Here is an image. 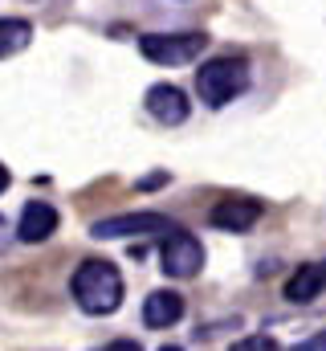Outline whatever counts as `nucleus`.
<instances>
[{
  "label": "nucleus",
  "mask_w": 326,
  "mask_h": 351,
  "mask_svg": "<svg viewBox=\"0 0 326 351\" xmlns=\"http://www.w3.org/2000/svg\"><path fill=\"white\" fill-rule=\"evenodd\" d=\"M70 286H74V298L86 315H110L123 302V274L102 258H86Z\"/></svg>",
  "instance_id": "1"
},
{
  "label": "nucleus",
  "mask_w": 326,
  "mask_h": 351,
  "mask_svg": "<svg viewBox=\"0 0 326 351\" xmlns=\"http://www.w3.org/2000/svg\"><path fill=\"white\" fill-rule=\"evenodd\" d=\"M196 90H200V98L208 106H229L237 94L249 90V62L244 58H233V53L204 62L196 70Z\"/></svg>",
  "instance_id": "2"
},
{
  "label": "nucleus",
  "mask_w": 326,
  "mask_h": 351,
  "mask_svg": "<svg viewBox=\"0 0 326 351\" xmlns=\"http://www.w3.org/2000/svg\"><path fill=\"white\" fill-rule=\"evenodd\" d=\"M208 37L204 33H143L139 37V53L155 66H184L196 62L204 53Z\"/></svg>",
  "instance_id": "3"
},
{
  "label": "nucleus",
  "mask_w": 326,
  "mask_h": 351,
  "mask_svg": "<svg viewBox=\"0 0 326 351\" xmlns=\"http://www.w3.org/2000/svg\"><path fill=\"white\" fill-rule=\"evenodd\" d=\"M143 233H179V225L163 213H123V217H102L90 225V237H143Z\"/></svg>",
  "instance_id": "4"
},
{
  "label": "nucleus",
  "mask_w": 326,
  "mask_h": 351,
  "mask_svg": "<svg viewBox=\"0 0 326 351\" xmlns=\"http://www.w3.org/2000/svg\"><path fill=\"white\" fill-rule=\"evenodd\" d=\"M160 258H163V274H167V278H196L200 265H204V245H200L192 233L179 229V233H167V237H163Z\"/></svg>",
  "instance_id": "5"
},
{
  "label": "nucleus",
  "mask_w": 326,
  "mask_h": 351,
  "mask_svg": "<svg viewBox=\"0 0 326 351\" xmlns=\"http://www.w3.org/2000/svg\"><path fill=\"white\" fill-rule=\"evenodd\" d=\"M143 106H147V114L163 123V127H179L184 119H188V94L179 86H171V82H160V86L147 90V98H143Z\"/></svg>",
  "instance_id": "6"
},
{
  "label": "nucleus",
  "mask_w": 326,
  "mask_h": 351,
  "mask_svg": "<svg viewBox=\"0 0 326 351\" xmlns=\"http://www.w3.org/2000/svg\"><path fill=\"white\" fill-rule=\"evenodd\" d=\"M53 233H58V208L45 204V200H29L25 213H21V221H16V237L25 245H41Z\"/></svg>",
  "instance_id": "7"
},
{
  "label": "nucleus",
  "mask_w": 326,
  "mask_h": 351,
  "mask_svg": "<svg viewBox=\"0 0 326 351\" xmlns=\"http://www.w3.org/2000/svg\"><path fill=\"white\" fill-rule=\"evenodd\" d=\"M261 213H265V204L261 200H221V204H212V213H208V221L216 225V229H225V233H244V229H253L257 221H261Z\"/></svg>",
  "instance_id": "8"
},
{
  "label": "nucleus",
  "mask_w": 326,
  "mask_h": 351,
  "mask_svg": "<svg viewBox=\"0 0 326 351\" xmlns=\"http://www.w3.org/2000/svg\"><path fill=\"white\" fill-rule=\"evenodd\" d=\"M184 319V298L175 290H151L143 302V323L147 327H171Z\"/></svg>",
  "instance_id": "9"
},
{
  "label": "nucleus",
  "mask_w": 326,
  "mask_h": 351,
  "mask_svg": "<svg viewBox=\"0 0 326 351\" xmlns=\"http://www.w3.org/2000/svg\"><path fill=\"white\" fill-rule=\"evenodd\" d=\"M323 286H326V262L323 265H302V269L286 282V298L302 306V302H314Z\"/></svg>",
  "instance_id": "10"
},
{
  "label": "nucleus",
  "mask_w": 326,
  "mask_h": 351,
  "mask_svg": "<svg viewBox=\"0 0 326 351\" xmlns=\"http://www.w3.org/2000/svg\"><path fill=\"white\" fill-rule=\"evenodd\" d=\"M29 41H33V25H29V21H21V16H0V58L21 53Z\"/></svg>",
  "instance_id": "11"
},
{
  "label": "nucleus",
  "mask_w": 326,
  "mask_h": 351,
  "mask_svg": "<svg viewBox=\"0 0 326 351\" xmlns=\"http://www.w3.org/2000/svg\"><path fill=\"white\" fill-rule=\"evenodd\" d=\"M229 351H281V348H277L273 335H244V339H237Z\"/></svg>",
  "instance_id": "12"
},
{
  "label": "nucleus",
  "mask_w": 326,
  "mask_h": 351,
  "mask_svg": "<svg viewBox=\"0 0 326 351\" xmlns=\"http://www.w3.org/2000/svg\"><path fill=\"white\" fill-rule=\"evenodd\" d=\"M290 351H326V331H314L310 339H302V343H294Z\"/></svg>",
  "instance_id": "13"
},
{
  "label": "nucleus",
  "mask_w": 326,
  "mask_h": 351,
  "mask_svg": "<svg viewBox=\"0 0 326 351\" xmlns=\"http://www.w3.org/2000/svg\"><path fill=\"white\" fill-rule=\"evenodd\" d=\"M106 351H143V348H139L135 339H114V343H110Z\"/></svg>",
  "instance_id": "14"
},
{
  "label": "nucleus",
  "mask_w": 326,
  "mask_h": 351,
  "mask_svg": "<svg viewBox=\"0 0 326 351\" xmlns=\"http://www.w3.org/2000/svg\"><path fill=\"white\" fill-rule=\"evenodd\" d=\"M163 180H167V176H147V180H143V188H160V184H163Z\"/></svg>",
  "instance_id": "15"
},
{
  "label": "nucleus",
  "mask_w": 326,
  "mask_h": 351,
  "mask_svg": "<svg viewBox=\"0 0 326 351\" xmlns=\"http://www.w3.org/2000/svg\"><path fill=\"white\" fill-rule=\"evenodd\" d=\"M8 180H12V176H8V168H4V164H0V192L8 188Z\"/></svg>",
  "instance_id": "16"
},
{
  "label": "nucleus",
  "mask_w": 326,
  "mask_h": 351,
  "mask_svg": "<svg viewBox=\"0 0 326 351\" xmlns=\"http://www.w3.org/2000/svg\"><path fill=\"white\" fill-rule=\"evenodd\" d=\"M0 229H4V221H0ZM0 250H4V237H0Z\"/></svg>",
  "instance_id": "17"
},
{
  "label": "nucleus",
  "mask_w": 326,
  "mask_h": 351,
  "mask_svg": "<svg viewBox=\"0 0 326 351\" xmlns=\"http://www.w3.org/2000/svg\"><path fill=\"white\" fill-rule=\"evenodd\" d=\"M160 351H179V348H160Z\"/></svg>",
  "instance_id": "18"
}]
</instances>
